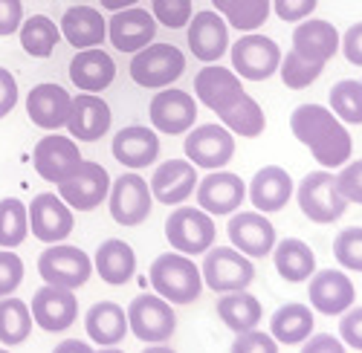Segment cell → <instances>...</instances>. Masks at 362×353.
<instances>
[{"instance_id": "d4e9b609", "label": "cell", "mask_w": 362, "mask_h": 353, "mask_svg": "<svg viewBox=\"0 0 362 353\" xmlns=\"http://www.w3.org/2000/svg\"><path fill=\"white\" fill-rule=\"evenodd\" d=\"M110 151L116 162H122L131 171H139L160 160V136L157 131H151L145 125H128L113 136Z\"/></svg>"}, {"instance_id": "ee69618b", "label": "cell", "mask_w": 362, "mask_h": 353, "mask_svg": "<svg viewBox=\"0 0 362 353\" xmlns=\"http://www.w3.org/2000/svg\"><path fill=\"white\" fill-rule=\"evenodd\" d=\"M151 15L168 29H183L192 20V0H151Z\"/></svg>"}, {"instance_id": "4fadbf2b", "label": "cell", "mask_w": 362, "mask_h": 353, "mask_svg": "<svg viewBox=\"0 0 362 353\" xmlns=\"http://www.w3.org/2000/svg\"><path fill=\"white\" fill-rule=\"evenodd\" d=\"M148 116H151V125H154L157 133L180 136L194 128L197 102L186 90H157L148 104Z\"/></svg>"}, {"instance_id": "4dcf8cb0", "label": "cell", "mask_w": 362, "mask_h": 353, "mask_svg": "<svg viewBox=\"0 0 362 353\" xmlns=\"http://www.w3.org/2000/svg\"><path fill=\"white\" fill-rule=\"evenodd\" d=\"M93 270L99 273V278L105 284L122 287L134 278L136 273V252L119 238H107L99 244L96 258H93Z\"/></svg>"}, {"instance_id": "e0dca14e", "label": "cell", "mask_w": 362, "mask_h": 353, "mask_svg": "<svg viewBox=\"0 0 362 353\" xmlns=\"http://www.w3.org/2000/svg\"><path fill=\"white\" fill-rule=\"evenodd\" d=\"M308 281L310 307L322 316H342L356 301V287L342 270H319Z\"/></svg>"}, {"instance_id": "6da1fadb", "label": "cell", "mask_w": 362, "mask_h": 353, "mask_svg": "<svg viewBox=\"0 0 362 353\" xmlns=\"http://www.w3.org/2000/svg\"><path fill=\"white\" fill-rule=\"evenodd\" d=\"M290 131L305 148H310L322 168H342L354 154V139L345 122H339L337 113L325 104H298L290 113Z\"/></svg>"}, {"instance_id": "484cf974", "label": "cell", "mask_w": 362, "mask_h": 353, "mask_svg": "<svg viewBox=\"0 0 362 353\" xmlns=\"http://www.w3.org/2000/svg\"><path fill=\"white\" fill-rule=\"evenodd\" d=\"M339 32L330 20H316V18H305L298 20V26L293 29V49L316 64H327L330 58L339 52Z\"/></svg>"}, {"instance_id": "8fae6325", "label": "cell", "mask_w": 362, "mask_h": 353, "mask_svg": "<svg viewBox=\"0 0 362 353\" xmlns=\"http://www.w3.org/2000/svg\"><path fill=\"white\" fill-rule=\"evenodd\" d=\"M107 203H110V217L119 226H139L148 220L151 209H154V197H151V186L142 180L136 171H128L122 176H116L107 191Z\"/></svg>"}, {"instance_id": "91938a15", "label": "cell", "mask_w": 362, "mask_h": 353, "mask_svg": "<svg viewBox=\"0 0 362 353\" xmlns=\"http://www.w3.org/2000/svg\"><path fill=\"white\" fill-rule=\"evenodd\" d=\"M0 353H9V350H6V347H0Z\"/></svg>"}, {"instance_id": "44dd1931", "label": "cell", "mask_w": 362, "mask_h": 353, "mask_svg": "<svg viewBox=\"0 0 362 353\" xmlns=\"http://www.w3.org/2000/svg\"><path fill=\"white\" fill-rule=\"evenodd\" d=\"M197 189V165L189 160H165L151 174V197L163 205L186 203Z\"/></svg>"}, {"instance_id": "d6a6232c", "label": "cell", "mask_w": 362, "mask_h": 353, "mask_svg": "<svg viewBox=\"0 0 362 353\" xmlns=\"http://www.w3.org/2000/svg\"><path fill=\"white\" fill-rule=\"evenodd\" d=\"M218 318L238 336V333L255 330L261 325L264 307H261V301L252 296V292H247V289L221 292V299H218Z\"/></svg>"}, {"instance_id": "ffe728a7", "label": "cell", "mask_w": 362, "mask_h": 353, "mask_svg": "<svg viewBox=\"0 0 362 353\" xmlns=\"http://www.w3.org/2000/svg\"><path fill=\"white\" fill-rule=\"evenodd\" d=\"M189 49L203 64H218L229 49V23L215 9L192 15L189 20Z\"/></svg>"}, {"instance_id": "c3c4849f", "label": "cell", "mask_w": 362, "mask_h": 353, "mask_svg": "<svg viewBox=\"0 0 362 353\" xmlns=\"http://www.w3.org/2000/svg\"><path fill=\"white\" fill-rule=\"evenodd\" d=\"M339 339L345 347L362 350V307H351L342 313L339 321Z\"/></svg>"}, {"instance_id": "8992f818", "label": "cell", "mask_w": 362, "mask_h": 353, "mask_svg": "<svg viewBox=\"0 0 362 353\" xmlns=\"http://www.w3.org/2000/svg\"><path fill=\"white\" fill-rule=\"evenodd\" d=\"M203 284L212 287L215 292H235V289H247L255 281V267L252 261L238 252L235 246H212L203 252Z\"/></svg>"}, {"instance_id": "74e56055", "label": "cell", "mask_w": 362, "mask_h": 353, "mask_svg": "<svg viewBox=\"0 0 362 353\" xmlns=\"http://www.w3.org/2000/svg\"><path fill=\"white\" fill-rule=\"evenodd\" d=\"M21 47L26 55H33V58H49L58 47V41H62V29L55 26L52 18L47 15H33V18H26L21 23Z\"/></svg>"}, {"instance_id": "ba28073f", "label": "cell", "mask_w": 362, "mask_h": 353, "mask_svg": "<svg viewBox=\"0 0 362 353\" xmlns=\"http://www.w3.org/2000/svg\"><path fill=\"white\" fill-rule=\"evenodd\" d=\"M38 273L52 287L76 289V287H84L90 281V275H93V261L78 246L49 244L38 258Z\"/></svg>"}, {"instance_id": "f907efd6", "label": "cell", "mask_w": 362, "mask_h": 353, "mask_svg": "<svg viewBox=\"0 0 362 353\" xmlns=\"http://www.w3.org/2000/svg\"><path fill=\"white\" fill-rule=\"evenodd\" d=\"M23 23V4L21 0H0V38L15 35Z\"/></svg>"}, {"instance_id": "30bf717a", "label": "cell", "mask_w": 362, "mask_h": 353, "mask_svg": "<svg viewBox=\"0 0 362 353\" xmlns=\"http://www.w3.org/2000/svg\"><path fill=\"white\" fill-rule=\"evenodd\" d=\"M281 49L273 38L261 32H247L238 44H232V70L247 81H267L279 73Z\"/></svg>"}, {"instance_id": "3957f363", "label": "cell", "mask_w": 362, "mask_h": 353, "mask_svg": "<svg viewBox=\"0 0 362 353\" xmlns=\"http://www.w3.org/2000/svg\"><path fill=\"white\" fill-rule=\"evenodd\" d=\"M296 200H298L301 215L319 226L337 223L348 209V200L339 194L337 176L330 171H310L305 180L298 183Z\"/></svg>"}, {"instance_id": "f35d334b", "label": "cell", "mask_w": 362, "mask_h": 353, "mask_svg": "<svg viewBox=\"0 0 362 353\" xmlns=\"http://www.w3.org/2000/svg\"><path fill=\"white\" fill-rule=\"evenodd\" d=\"M33 333V313L21 299H0V342L4 345H23Z\"/></svg>"}, {"instance_id": "7c38bea8", "label": "cell", "mask_w": 362, "mask_h": 353, "mask_svg": "<svg viewBox=\"0 0 362 353\" xmlns=\"http://www.w3.org/2000/svg\"><path fill=\"white\" fill-rule=\"evenodd\" d=\"M186 160L197 168L218 171L235 157V133L223 125H197L186 133Z\"/></svg>"}, {"instance_id": "7402d4cb", "label": "cell", "mask_w": 362, "mask_h": 353, "mask_svg": "<svg viewBox=\"0 0 362 353\" xmlns=\"http://www.w3.org/2000/svg\"><path fill=\"white\" fill-rule=\"evenodd\" d=\"M157 35V20L148 9H119L107 20V38L119 52H139Z\"/></svg>"}, {"instance_id": "ab89813d", "label": "cell", "mask_w": 362, "mask_h": 353, "mask_svg": "<svg viewBox=\"0 0 362 353\" xmlns=\"http://www.w3.org/2000/svg\"><path fill=\"white\" fill-rule=\"evenodd\" d=\"M29 234V215H26V203L18 197H4L0 200V246L15 249L26 241Z\"/></svg>"}, {"instance_id": "8d00e7d4", "label": "cell", "mask_w": 362, "mask_h": 353, "mask_svg": "<svg viewBox=\"0 0 362 353\" xmlns=\"http://www.w3.org/2000/svg\"><path fill=\"white\" fill-rule=\"evenodd\" d=\"M212 6L238 32H255L273 12V0H212Z\"/></svg>"}, {"instance_id": "d590c367", "label": "cell", "mask_w": 362, "mask_h": 353, "mask_svg": "<svg viewBox=\"0 0 362 353\" xmlns=\"http://www.w3.org/2000/svg\"><path fill=\"white\" fill-rule=\"evenodd\" d=\"M218 119L223 122L226 131H232L235 136H244V139H255L267 128V116H264L261 104L247 93H240L229 107H223L218 113Z\"/></svg>"}, {"instance_id": "816d5d0a", "label": "cell", "mask_w": 362, "mask_h": 353, "mask_svg": "<svg viewBox=\"0 0 362 353\" xmlns=\"http://www.w3.org/2000/svg\"><path fill=\"white\" fill-rule=\"evenodd\" d=\"M339 49L345 52V58L354 67H362V20H356L354 26H348V32L339 41Z\"/></svg>"}, {"instance_id": "7bdbcfd3", "label": "cell", "mask_w": 362, "mask_h": 353, "mask_svg": "<svg viewBox=\"0 0 362 353\" xmlns=\"http://www.w3.org/2000/svg\"><path fill=\"white\" fill-rule=\"evenodd\" d=\"M334 258L342 270L362 273V226H348L334 238Z\"/></svg>"}, {"instance_id": "94428289", "label": "cell", "mask_w": 362, "mask_h": 353, "mask_svg": "<svg viewBox=\"0 0 362 353\" xmlns=\"http://www.w3.org/2000/svg\"><path fill=\"white\" fill-rule=\"evenodd\" d=\"M359 81H362V78H359Z\"/></svg>"}, {"instance_id": "db71d44e", "label": "cell", "mask_w": 362, "mask_h": 353, "mask_svg": "<svg viewBox=\"0 0 362 353\" xmlns=\"http://www.w3.org/2000/svg\"><path fill=\"white\" fill-rule=\"evenodd\" d=\"M301 353H348L342 339L330 336V333H316L310 339L301 342Z\"/></svg>"}, {"instance_id": "f1b7e54d", "label": "cell", "mask_w": 362, "mask_h": 353, "mask_svg": "<svg viewBox=\"0 0 362 353\" xmlns=\"http://www.w3.org/2000/svg\"><path fill=\"white\" fill-rule=\"evenodd\" d=\"M240 93H244V84L235 70L226 67H203L194 76V96L200 104H206L209 110L221 113L223 107H229Z\"/></svg>"}, {"instance_id": "f5cc1de1", "label": "cell", "mask_w": 362, "mask_h": 353, "mask_svg": "<svg viewBox=\"0 0 362 353\" xmlns=\"http://www.w3.org/2000/svg\"><path fill=\"white\" fill-rule=\"evenodd\" d=\"M15 104H18V78L6 67H0V119L12 113Z\"/></svg>"}, {"instance_id": "9c48e42d", "label": "cell", "mask_w": 362, "mask_h": 353, "mask_svg": "<svg viewBox=\"0 0 362 353\" xmlns=\"http://www.w3.org/2000/svg\"><path fill=\"white\" fill-rule=\"evenodd\" d=\"M128 330L148 345L168 342L177 330V316L171 304L160 296H136L128 304Z\"/></svg>"}, {"instance_id": "f546056e", "label": "cell", "mask_w": 362, "mask_h": 353, "mask_svg": "<svg viewBox=\"0 0 362 353\" xmlns=\"http://www.w3.org/2000/svg\"><path fill=\"white\" fill-rule=\"evenodd\" d=\"M62 38L76 49L99 47L107 38V20L93 6H70L62 15Z\"/></svg>"}, {"instance_id": "6f0895ef", "label": "cell", "mask_w": 362, "mask_h": 353, "mask_svg": "<svg viewBox=\"0 0 362 353\" xmlns=\"http://www.w3.org/2000/svg\"><path fill=\"white\" fill-rule=\"evenodd\" d=\"M142 353H177L171 345H165V342H160V345H148Z\"/></svg>"}, {"instance_id": "d6986e66", "label": "cell", "mask_w": 362, "mask_h": 353, "mask_svg": "<svg viewBox=\"0 0 362 353\" xmlns=\"http://www.w3.org/2000/svg\"><path fill=\"white\" fill-rule=\"evenodd\" d=\"M229 241L247 258H267L276 246V226L267 220L264 212H235L229 226Z\"/></svg>"}, {"instance_id": "e575fe53", "label": "cell", "mask_w": 362, "mask_h": 353, "mask_svg": "<svg viewBox=\"0 0 362 353\" xmlns=\"http://www.w3.org/2000/svg\"><path fill=\"white\" fill-rule=\"evenodd\" d=\"M273 261H276L279 275L284 281H290V284H301V281H308L316 273V255H313V249L305 241H298V238L276 241Z\"/></svg>"}, {"instance_id": "5bb4252c", "label": "cell", "mask_w": 362, "mask_h": 353, "mask_svg": "<svg viewBox=\"0 0 362 353\" xmlns=\"http://www.w3.org/2000/svg\"><path fill=\"white\" fill-rule=\"evenodd\" d=\"M26 215H29V229L44 244H62L73 232V209L52 191L35 194L33 203L26 205Z\"/></svg>"}, {"instance_id": "9a60e30c", "label": "cell", "mask_w": 362, "mask_h": 353, "mask_svg": "<svg viewBox=\"0 0 362 353\" xmlns=\"http://www.w3.org/2000/svg\"><path fill=\"white\" fill-rule=\"evenodd\" d=\"M81 160L84 157L78 151V142L73 136H58V133L41 136L35 142V151H33V165H35L38 176L47 183H55V186L62 180H67V176L78 168Z\"/></svg>"}, {"instance_id": "9f6ffc18", "label": "cell", "mask_w": 362, "mask_h": 353, "mask_svg": "<svg viewBox=\"0 0 362 353\" xmlns=\"http://www.w3.org/2000/svg\"><path fill=\"white\" fill-rule=\"evenodd\" d=\"M136 0H102V6L105 9H110V12H119V9H128V6H134Z\"/></svg>"}, {"instance_id": "7a4b0ae2", "label": "cell", "mask_w": 362, "mask_h": 353, "mask_svg": "<svg viewBox=\"0 0 362 353\" xmlns=\"http://www.w3.org/2000/svg\"><path fill=\"white\" fill-rule=\"evenodd\" d=\"M151 287L160 299L168 304H192L203 292V275L200 267L183 252H163L154 258L148 270Z\"/></svg>"}, {"instance_id": "60d3db41", "label": "cell", "mask_w": 362, "mask_h": 353, "mask_svg": "<svg viewBox=\"0 0 362 353\" xmlns=\"http://www.w3.org/2000/svg\"><path fill=\"white\" fill-rule=\"evenodd\" d=\"M330 110L345 125H362V81L342 78L330 87Z\"/></svg>"}, {"instance_id": "277c9868", "label": "cell", "mask_w": 362, "mask_h": 353, "mask_svg": "<svg viewBox=\"0 0 362 353\" xmlns=\"http://www.w3.org/2000/svg\"><path fill=\"white\" fill-rule=\"evenodd\" d=\"M186 73V55L174 44H148L131 58V78L145 90L171 87Z\"/></svg>"}, {"instance_id": "681fc988", "label": "cell", "mask_w": 362, "mask_h": 353, "mask_svg": "<svg viewBox=\"0 0 362 353\" xmlns=\"http://www.w3.org/2000/svg\"><path fill=\"white\" fill-rule=\"evenodd\" d=\"M319 0H273V9L281 20L287 23H298V20H305L313 15Z\"/></svg>"}, {"instance_id": "4316f807", "label": "cell", "mask_w": 362, "mask_h": 353, "mask_svg": "<svg viewBox=\"0 0 362 353\" xmlns=\"http://www.w3.org/2000/svg\"><path fill=\"white\" fill-rule=\"evenodd\" d=\"M116 78L113 58L102 47L76 49V58L70 61V81L81 93H102Z\"/></svg>"}, {"instance_id": "1f68e13d", "label": "cell", "mask_w": 362, "mask_h": 353, "mask_svg": "<svg viewBox=\"0 0 362 353\" xmlns=\"http://www.w3.org/2000/svg\"><path fill=\"white\" fill-rule=\"evenodd\" d=\"M84 330L102 347H113L128 333V313L116 301H96L84 313Z\"/></svg>"}, {"instance_id": "603a6c76", "label": "cell", "mask_w": 362, "mask_h": 353, "mask_svg": "<svg viewBox=\"0 0 362 353\" xmlns=\"http://www.w3.org/2000/svg\"><path fill=\"white\" fill-rule=\"evenodd\" d=\"M70 104H73V96L64 90L62 84H52V81L35 84L33 90H29V96H26L29 119H33V125H38L44 131L67 128Z\"/></svg>"}, {"instance_id": "11a10c76", "label": "cell", "mask_w": 362, "mask_h": 353, "mask_svg": "<svg viewBox=\"0 0 362 353\" xmlns=\"http://www.w3.org/2000/svg\"><path fill=\"white\" fill-rule=\"evenodd\" d=\"M52 353H96V350L90 347L87 342H81V339H67L62 345H55Z\"/></svg>"}, {"instance_id": "f6af8a7d", "label": "cell", "mask_w": 362, "mask_h": 353, "mask_svg": "<svg viewBox=\"0 0 362 353\" xmlns=\"http://www.w3.org/2000/svg\"><path fill=\"white\" fill-rule=\"evenodd\" d=\"M23 284V261L18 252L0 249V299L12 296V292Z\"/></svg>"}, {"instance_id": "836d02e7", "label": "cell", "mask_w": 362, "mask_h": 353, "mask_svg": "<svg viewBox=\"0 0 362 353\" xmlns=\"http://www.w3.org/2000/svg\"><path fill=\"white\" fill-rule=\"evenodd\" d=\"M313 325H316L313 310L301 301H290L281 304L269 318V336L279 345H301L313 336Z\"/></svg>"}, {"instance_id": "52a82bcc", "label": "cell", "mask_w": 362, "mask_h": 353, "mask_svg": "<svg viewBox=\"0 0 362 353\" xmlns=\"http://www.w3.org/2000/svg\"><path fill=\"white\" fill-rule=\"evenodd\" d=\"M110 174L105 171L102 162L81 160L78 168L58 183V197H62L73 212H93L107 200L110 191Z\"/></svg>"}, {"instance_id": "b9f144b4", "label": "cell", "mask_w": 362, "mask_h": 353, "mask_svg": "<svg viewBox=\"0 0 362 353\" xmlns=\"http://www.w3.org/2000/svg\"><path fill=\"white\" fill-rule=\"evenodd\" d=\"M322 70H325V64L308 61V58H301L296 49H290L287 55H281V64H279L281 81L290 87V90H305V87H310L322 76Z\"/></svg>"}, {"instance_id": "bcb514c9", "label": "cell", "mask_w": 362, "mask_h": 353, "mask_svg": "<svg viewBox=\"0 0 362 353\" xmlns=\"http://www.w3.org/2000/svg\"><path fill=\"white\" fill-rule=\"evenodd\" d=\"M337 189L348 203L362 205V160H348L337 174Z\"/></svg>"}, {"instance_id": "2e32d148", "label": "cell", "mask_w": 362, "mask_h": 353, "mask_svg": "<svg viewBox=\"0 0 362 353\" xmlns=\"http://www.w3.org/2000/svg\"><path fill=\"white\" fill-rule=\"evenodd\" d=\"M244 197H247V186L232 171L218 168L209 176H203V180H197V205L212 217L235 215Z\"/></svg>"}, {"instance_id": "ac0fdd59", "label": "cell", "mask_w": 362, "mask_h": 353, "mask_svg": "<svg viewBox=\"0 0 362 353\" xmlns=\"http://www.w3.org/2000/svg\"><path fill=\"white\" fill-rule=\"evenodd\" d=\"M29 313H33V321H35L41 330H47V333H62V330H67L73 321L78 318V301H76V296H73V289L44 284V287L35 292V296H33Z\"/></svg>"}, {"instance_id": "680465c9", "label": "cell", "mask_w": 362, "mask_h": 353, "mask_svg": "<svg viewBox=\"0 0 362 353\" xmlns=\"http://www.w3.org/2000/svg\"><path fill=\"white\" fill-rule=\"evenodd\" d=\"M96 353H122V350H119V347L113 345V347H102V350H96Z\"/></svg>"}, {"instance_id": "83f0119b", "label": "cell", "mask_w": 362, "mask_h": 353, "mask_svg": "<svg viewBox=\"0 0 362 353\" xmlns=\"http://www.w3.org/2000/svg\"><path fill=\"white\" fill-rule=\"evenodd\" d=\"M290 197H293V176L281 165H264L250 180V200L255 212L264 215L281 212L290 203Z\"/></svg>"}, {"instance_id": "7dc6e473", "label": "cell", "mask_w": 362, "mask_h": 353, "mask_svg": "<svg viewBox=\"0 0 362 353\" xmlns=\"http://www.w3.org/2000/svg\"><path fill=\"white\" fill-rule=\"evenodd\" d=\"M229 353H279V342L269 333L255 328V330H247V333H238Z\"/></svg>"}, {"instance_id": "cb8c5ba5", "label": "cell", "mask_w": 362, "mask_h": 353, "mask_svg": "<svg viewBox=\"0 0 362 353\" xmlns=\"http://www.w3.org/2000/svg\"><path fill=\"white\" fill-rule=\"evenodd\" d=\"M113 113L99 93H78L70 104L67 131L76 142H96L110 131Z\"/></svg>"}, {"instance_id": "5b68a950", "label": "cell", "mask_w": 362, "mask_h": 353, "mask_svg": "<svg viewBox=\"0 0 362 353\" xmlns=\"http://www.w3.org/2000/svg\"><path fill=\"white\" fill-rule=\"evenodd\" d=\"M165 238H168L174 252H183V255L194 258V255H203V252L212 249V244L218 238V229H215L212 215H206L203 209L177 205L165 220Z\"/></svg>"}]
</instances>
